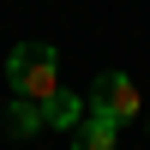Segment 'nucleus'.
<instances>
[{"label":"nucleus","mask_w":150,"mask_h":150,"mask_svg":"<svg viewBox=\"0 0 150 150\" xmlns=\"http://www.w3.org/2000/svg\"><path fill=\"white\" fill-rule=\"evenodd\" d=\"M6 84H12V96H54L60 90V54H54V42H12V54H6Z\"/></svg>","instance_id":"obj_1"},{"label":"nucleus","mask_w":150,"mask_h":150,"mask_svg":"<svg viewBox=\"0 0 150 150\" xmlns=\"http://www.w3.org/2000/svg\"><path fill=\"white\" fill-rule=\"evenodd\" d=\"M84 102H90V114H108V120H120V126L144 114V96H138V84H132L126 72H102Z\"/></svg>","instance_id":"obj_2"},{"label":"nucleus","mask_w":150,"mask_h":150,"mask_svg":"<svg viewBox=\"0 0 150 150\" xmlns=\"http://www.w3.org/2000/svg\"><path fill=\"white\" fill-rule=\"evenodd\" d=\"M72 150H120V120L84 114L78 126H72Z\"/></svg>","instance_id":"obj_3"},{"label":"nucleus","mask_w":150,"mask_h":150,"mask_svg":"<svg viewBox=\"0 0 150 150\" xmlns=\"http://www.w3.org/2000/svg\"><path fill=\"white\" fill-rule=\"evenodd\" d=\"M84 114H90V102H84V96H72V90L42 96V126H54V132H72Z\"/></svg>","instance_id":"obj_4"},{"label":"nucleus","mask_w":150,"mask_h":150,"mask_svg":"<svg viewBox=\"0 0 150 150\" xmlns=\"http://www.w3.org/2000/svg\"><path fill=\"white\" fill-rule=\"evenodd\" d=\"M6 132L12 138H36L42 132V102L36 96H6Z\"/></svg>","instance_id":"obj_5"}]
</instances>
